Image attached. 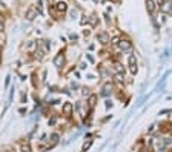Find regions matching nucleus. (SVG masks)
I'll use <instances>...</instances> for the list:
<instances>
[{"mask_svg": "<svg viewBox=\"0 0 172 152\" xmlns=\"http://www.w3.org/2000/svg\"><path fill=\"white\" fill-rule=\"evenodd\" d=\"M128 69L131 72V75L138 74V60H137L135 54H129L128 56Z\"/></svg>", "mask_w": 172, "mask_h": 152, "instance_id": "obj_1", "label": "nucleus"}, {"mask_svg": "<svg viewBox=\"0 0 172 152\" xmlns=\"http://www.w3.org/2000/svg\"><path fill=\"white\" fill-rule=\"evenodd\" d=\"M117 48H118L120 51H123V52H126V51H132L134 43H132L131 39H128V37H120V42H118Z\"/></svg>", "mask_w": 172, "mask_h": 152, "instance_id": "obj_2", "label": "nucleus"}, {"mask_svg": "<svg viewBox=\"0 0 172 152\" xmlns=\"http://www.w3.org/2000/svg\"><path fill=\"white\" fill-rule=\"evenodd\" d=\"M52 63H54V66H55V68L58 69V71H60V69H63V68H64V65H66V57H64V51H58V54H55V57H54Z\"/></svg>", "mask_w": 172, "mask_h": 152, "instance_id": "obj_3", "label": "nucleus"}, {"mask_svg": "<svg viewBox=\"0 0 172 152\" xmlns=\"http://www.w3.org/2000/svg\"><path fill=\"white\" fill-rule=\"evenodd\" d=\"M115 89V85L112 83V80H106L103 86H101V92H100V95H103V97H109L112 92H114Z\"/></svg>", "mask_w": 172, "mask_h": 152, "instance_id": "obj_4", "label": "nucleus"}, {"mask_svg": "<svg viewBox=\"0 0 172 152\" xmlns=\"http://www.w3.org/2000/svg\"><path fill=\"white\" fill-rule=\"evenodd\" d=\"M95 39H97V42H98L101 46H107V45L111 43V37H109V34H107V31H100V32H97Z\"/></svg>", "mask_w": 172, "mask_h": 152, "instance_id": "obj_5", "label": "nucleus"}, {"mask_svg": "<svg viewBox=\"0 0 172 152\" xmlns=\"http://www.w3.org/2000/svg\"><path fill=\"white\" fill-rule=\"evenodd\" d=\"M74 103H71V101H64L63 105H62V114L66 118H71L72 115H74Z\"/></svg>", "mask_w": 172, "mask_h": 152, "instance_id": "obj_6", "label": "nucleus"}, {"mask_svg": "<svg viewBox=\"0 0 172 152\" xmlns=\"http://www.w3.org/2000/svg\"><path fill=\"white\" fill-rule=\"evenodd\" d=\"M158 131H160L161 135H169V134H172V121H169V120L161 121L158 124Z\"/></svg>", "mask_w": 172, "mask_h": 152, "instance_id": "obj_7", "label": "nucleus"}, {"mask_svg": "<svg viewBox=\"0 0 172 152\" xmlns=\"http://www.w3.org/2000/svg\"><path fill=\"white\" fill-rule=\"evenodd\" d=\"M112 83H114L115 86H118V88H123V86L126 85L125 74H117V72H114V75H112Z\"/></svg>", "mask_w": 172, "mask_h": 152, "instance_id": "obj_8", "label": "nucleus"}, {"mask_svg": "<svg viewBox=\"0 0 172 152\" xmlns=\"http://www.w3.org/2000/svg\"><path fill=\"white\" fill-rule=\"evenodd\" d=\"M144 5H146V11L149 15H155V12H157L158 9V5L155 0H144Z\"/></svg>", "mask_w": 172, "mask_h": 152, "instance_id": "obj_9", "label": "nucleus"}, {"mask_svg": "<svg viewBox=\"0 0 172 152\" xmlns=\"http://www.w3.org/2000/svg\"><path fill=\"white\" fill-rule=\"evenodd\" d=\"M97 103H98V94H95V92H92L88 99H86V105H88L89 109H95Z\"/></svg>", "mask_w": 172, "mask_h": 152, "instance_id": "obj_10", "label": "nucleus"}, {"mask_svg": "<svg viewBox=\"0 0 172 152\" xmlns=\"http://www.w3.org/2000/svg\"><path fill=\"white\" fill-rule=\"evenodd\" d=\"M37 15H39V11H37V8L35 6H29L28 9H26V12H25V17H26V20H34Z\"/></svg>", "mask_w": 172, "mask_h": 152, "instance_id": "obj_11", "label": "nucleus"}, {"mask_svg": "<svg viewBox=\"0 0 172 152\" xmlns=\"http://www.w3.org/2000/svg\"><path fill=\"white\" fill-rule=\"evenodd\" d=\"M54 9H55L57 12H60V14H64L68 11V3L63 2V0H60V2H57L55 5H54Z\"/></svg>", "mask_w": 172, "mask_h": 152, "instance_id": "obj_12", "label": "nucleus"}, {"mask_svg": "<svg viewBox=\"0 0 172 152\" xmlns=\"http://www.w3.org/2000/svg\"><path fill=\"white\" fill-rule=\"evenodd\" d=\"M158 8L163 11L164 14H169V12H172V2H161L160 5H158Z\"/></svg>", "mask_w": 172, "mask_h": 152, "instance_id": "obj_13", "label": "nucleus"}, {"mask_svg": "<svg viewBox=\"0 0 172 152\" xmlns=\"http://www.w3.org/2000/svg\"><path fill=\"white\" fill-rule=\"evenodd\" d=\"M19 152H32V148H31L29 140H21V142H20V149H19Z\"/></svg>", "mask_w": 172, "mask_h": 152, "instance_id": "obj_14", "label": "nucleus"}, {"mask_svg": "<svg viewBox=\"0 0 172 152\" xmlns=\"http://www.w3.org/2000/svg\"><path fill=\"white\" fill-rule=\"evenodd\" d=\"M39 49H40L43 54H48V52H49V49H51V43L48 42V40H42V42L39 43Z\"/></svg>", "mask_w": 172, "mask_h": 152, "instance_id": "obj_15", "label": "nucleus"}, {"mask_svg": "<svg viewBox=\"0 0 172 152\" xmlns=\"http://www.w3.org/2000/svg\"><path fill=\"white\" fill-rule=\"evenodd\" d=\"M112 69H114V72H117V74H125V71H126V68L123 66V63H120V62H114Z\"/></svg>", "mask_w": 172, "mask_h": 152, "instance_id": "obj_16", "label": "nucleus"}, {"mask_svg": "<svg viewBox=\"0 0 172 152\" xmlns=\"http://www.w3.org/2000/svg\"><path fill=\"white\" fill-rule=\"evenodd\" d=\"M161 140H163V144H164V148L166 149H172V135H163L161 137Z\"/></svg>", "mask_w": 172, "mask_h": 152, "instance_id": "obj_17", "label": "nucleus"}, {"mask_svg": "<svg viewBox=\"0 0 172 152\" xmlns=\"http://www.w3.org/2000/svg\"><path fill=\"white\" fill-rule=\"evenodd\" d=\"M88 23L92 26V28H95V26L98 25V17H97V14H92L91 17H88Z\"/></svg>", "mask_w": 172, "mask_h": 152, "instance_id": "obj_18", "label": "nucleus"}, {"mask_svg": "<svg viewBox=\"0 0 172 152\" xmlns=\"http://www.w3.org/2000/svg\"><path fill=\"white\" fill-rule=\"evenodd\" d=\"M49 140H51L52 143H57L58 140H60V134H58V132H52V134L49 135Z\"/></svg>", "mask_w": 172, "mask_h": 152, "instance_id": "obj_19", "label": "nucleus"}, {"mask_svg": "<svg viewBox=\"0 0 172 152\" xmlns=\"http://www.w3.org/2000/svg\"><path fill=\"white\" fill-rule=\"evenodd\" d=\"M91 94H92V92H91V89L86 88V86H83V88H82V97H86V99H88Z\"/></svg>", "mask_w": 172, "mask_h": 152, "instance_id": "obj_20", "label": "nucleus"}, {"mask_svg": "<svg viewBox=\"0 0 172 152\" xmlns=\"http://www.w3.org/2000/svg\"><path fill=\"white\" fill-rule=\"evenodd\" d=\"M91 146H92V140H88V142H86V143L82 146V152H86V151L91 148Z\"/></svg>", "mask_w": 172, "mask_h": 152, "instance_id": "obj_21", "label": "nucleus"}, {"mask_svg": "<svg viewBox=\"0 0 172 152\" xmlns=\"http://www.w3.org/2000/svg\"><path fill=\"white\" fill-rule=\"evenodd\" d=\"M32 86H34V88H37V86H39V80H37V78H39V75H37V74H32Z\"/></svg>", "mask_w": 172, "mask_h": 152, "instance_id": "obj_22", "label": "nucleus"}, {"mask_svg": "<svg viewBox=\"0 0 172 152\" xmlns=\"http://www.w3.org/2000/svg\"><path fill=\"white\" fill-rule=\"evenodd\" d=\"M37 11H39L40 15L43 14V0H39V5H37Z\"/></svg>", "mask_w": 172, "mask_h": 152, "instance_id": "obj_23", "label": "nucleus"}, {"mask_svg": "<svg viewBox=\"0 0 172 152\" xmlns=\"http://www.w3.org/2000/svg\"><path fill=\"white\" fill-rule=\"evenodd\" d=\"M55 121H57V117H55V115H52V117H51V120H48V124H49V126H54V124H55Z\"/></svg>", "mask_w": 172, "mask_h": 152, "instance_id": "obj_24", "label": "nucleus"}, {"mask_svg": "<svg viewBox=\"0 0 172 152\" xmlns=\"http://www.w3.org/2000/svg\"><path fill=\"white\" fill-rule=\"evenodd\" d=\"M88 23V17L86 15H82V19H80V25H86Z\"/></svg>", "mask_w": 172, "mask_h": 152, "instance_id": "obj_25", "label": "nucleus"}, {"mask_svg": "<svg viewBox=\"0 0 172 152\" xmlns=\"http://www.w3.org/2000/svg\"><path fill=\"white\" fill-rule=\"evenodd\" d=\"M86 58H88V60H89L91 63H95V58H94L92 56H91V54H86Z\"/></svg>", "mask_w": 172, "mask_h": 152, "instance_id": "obj_26", "label": "nucleus"}, {"mask_svg": "<svg viewBox=\"0 0 172 152\" xmlns=\"http://www.w3.org/2000/svg\"><path fill=\"white\" fill-rule=\"evenodd\" d=\"M105 20H106V23H107V25H111V17H109L107 14H105Z\"/></svg>", "mask_w": 172, "mask_h": 152, "instance_id": "obj_27", "label": "nucleus"}, {"mask_svg": "<svg viewBox=\"0 0 172 152\" xmlns=\"http://www.w3.org/2000/svg\"><path fill=\"white\" fill-rule=\"evenodd\" d=\"M83 35H85V37H89V35H91V31H89V29H85V31H83Z\"/></svg>", "mask_w": 172, "mask_h": 152, "instance_id": "obj_28", "label": "nucleus"}, {"mask_svg": "<svg viewBox=\"0 0 172 152\" xmlns=\"http://www.w3.org/2000/svg\"><path fill=\"white\" fill-rule=\"evenodd\" d=\"M3 29H5V25H3V22H0V34L3 32Z\"/></svg>", "mask_w": 172, "mask_h": 152, "instance_id": "obj_29", "label": "nucleus"}, {"mask_svg": "<svg viewBox=\"0 0 172 152\" xmlns=\"http://www.w3.org/2000/svg\"><path fill=\"white\" fill-rule=\"evenodd\" d=\"M69 39H71V40H77V39H78V37H77V35H75V34H71V35H69Z\"/></svg>", "mask_w": 172, "mask_h": 152, "instance_id": "obj_30", "label": "nucleus"}, {"mask_svg": "<svg viewBox=\"0 0 172 152\" xmlns=\"http://www.w3.org/2000/svg\"><path fill=\"white\" fill-rule=\"evenodd\" d=\"M86 68H88V63H82V65H80V69H86Z\"/></svg>", "mask_w": 172, "mask_h": 152, "instance_id": "obj_31", "label": "nucleus"}, {"mask_svg": "<svg viewBox=\"0 0 172 152\" xmlns=\"http://www.w3.org/2000/svg\"><path fill=\"white\" fill-rule=\"evenodd\" d=\"M19 112H20V114H26V108H20Z\"/></svg>", "mask_w": 172, "mask_h": 152, "instance_id": "obj_32", "label": "nucleus"}, {"mask_svg": "<svg viewBox=\"0 0 172 152\" xmlns=\"http://www.w3.org/2000/svg\"><path fill=\"white\" fill-rule=\"evenodd\" d=\"M106 108H112V101L107 100V101H106Z\"/></svg>", "mask_w": 172, "mask_h": 152, "instance_id": "obj_33", "label": "nucleus"}, {"mask_svg": "<svg viewBox=\"0 0 172 152\" xmlns=\"http://www.w3.org/2000/svg\"><path fill=\"white\" fill-rule=\"evenodd\" d=\"M94 2H95V3H97V2H98V0H94Z\"/></svg>", "mask_w": 172, "mask_h": 152, "instance_id": "obj_34", "label": "nucleus"}, {"mask_svg": "<svg viewBox=\"0 0 172 152\" xmlns=\"http://www.w3.org/2000/svg\"><path fill=\"white\" fill-rule=\"evenodd\" d=\"M171 114H172V111H171Z\"/></svg>", "mask_w": 172, "mask_h": 152, "instance_id": "obj_35", "label": "nucleus"}, {"mask_svg": "<svg viewBox=\"0 0 172 152\" xmlns=\"http://www.w3.org/2000/svg\"><path fill=\"white\" fill-rule=\"evenodd\" d=\"M171 2H172V0H171Z\"/></svg>", "mask_w": 172, "mask_h": 152, "instance_id": "obj_36", "label": "nucleus"}]
</instances>
